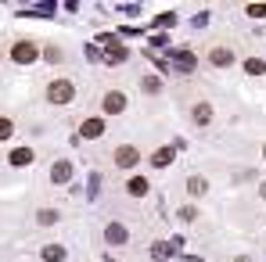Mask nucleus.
I'll return each instance as SVG.
<instances>
[{"label":"nucleus","instance_id":"f03ea898","mask_svg":"<svg viewBox=\"0 0 266 262\" xmlns=\"http://www.w3.org/2000/svg\"><path fill=\"white\" fill-rule=\"evenodd\" d=\"M11 58H15V61H22V65H29V61H36L40 54H36V43L18 40V43H15V50H11Z\"/></svg>","mask_w":266,"mask_h":262},{"label":"nucleus","instance_id":"dca6fc26","mask_svg":"<svg viewBox=\"0 0 266 262\" xmlns=\"http://www.w3.org/2000/svg\"><path fill=\"white\" fill-rule=\"evenodd\" d=\"M7 137H11V122L0 119V140H7Z\"/></svg>","mask_w":266,"mask_h":262},{"label":"nucleus","instance_id":"7ed1b4c3","mask_svg":"<svg viewBox=\"0 0 266 262\" xmlns=\"http://www.w3.org/2000/svg\"><path fill=\"white\" fill-rule=\"evenodd\" d=\"M101 108H105L108 115L126 112V94H119V90H108V94H105V101H101Z\"/></svg>","mask_w":266,"mask_h":262},{"label":"nucleus","instance_id":"6e6552de","mask_svg":"<svg viewBox=\"0 0 266 262\" xmlns=\"http://www.w3.org/2000/svg\"><path fill=\"white\" fill-rule=\"evenodd\" d=\"M43 259H47V262H61V259H65V248H61V245H47V248H43Z\"/></svg>","mask_w":266,"mask_h":262},{"label":"nucleus","instance_id":"2eb2a0df","mask_svg":"<svg viewBox=\"0 0 266 262\" xmlns=\"http://www.w3.org/2000/svg\"><path fill=\"white\" fill-rule=\"evenodd\" d=\"M195 119H198V122H209V104H198V112H195Z\"/></svg>","mask_w":266,"mask_h":262},{"label":"nucleus","instance_id":"39448f33","mask_svg":"<svg viewBox=\"0 0 266 262\" xmlns=\"http://www.w3.org/2000/svg\"><path fill=\"white\" fill-rule=\"evenodd\" d=\"M79 133H83L87 140H94V137H101V133H105V122H101V119H87Z\"/></svg>","mask_w":266,"mask_h":262},{"label":"nucleus","instance_id":"20e7f679","mask_svg":"<svg viewBox=\"0 0 266 262\" xmlns=\"http://www.w3.org/2000/svg\"><path fill=\"white\" fill-rule=\"evenodd\" d=\"M137 162H141V151H137V147H119L115 151V165L119 169H133Z\"/></svg>","mask_w":266,"mask_h":262},{"label":"nucleus","instance_id":"f8f14e48","mask_svg":"<svg viewBox=\"0 0 266 262\" xmlns=\"http://www.w3.org/2000/svg\"><path fill=\"white\" fill-rule=\"evenodd\" d=\"M205 187H209V183H205L201 176H191V180H187V191H191V194H205Z\"/></svg>","mask_w":266,"mask_h":262},{"label":"nucleus","instance_id":"423d86ee","mask_svg":"<svg viewBox=\"0 0 266 262\" xmlns=\"http://www.w3.org/2000/svg\"><path fill=\"white\" fill-rule=\"evenodd\" d=\"M36 223H40V227H54V223H58V212L54 209H40L36 212Z\"/></svg>","mask_w":266,"mask_h":262},{"label":"nucleus","instance_id":"ddd939ff","mask_svg":"<svg viewBox=\"0 0 266 262\" xmlns=\"http://www.w3.org/2000/svg\"><path fill=\"white\" fill-rule=\"evenodd\" d=\"M144 191H148V180H130V194H137V197H141Z\"/></svg>","mask_w":266,"mask_h":262},{"label":"nucleus","instance_id":"f3484780","mask_svg":"<svg viewBox=\"0 0 266 262\" xmlns=\"http://www.w3.org/2000/svg\"><path fill=\"white\" fill-rule=\"evenodd\" d=\"M263 197H266V183H263Z\"/></svg>","mask_w":266,"mask_h":262},{"label":"nucleus","instance_id":"9b49d317","mask_svg":"<svg viewBox=\"0 0 266 262\" xmlns=\"http://www.w3.org/2000/svg\"><path fill=\"white\" fill-rule=\"evenodd\" d=\"M231 61H234V54H231V50H223V47H216V50H213V65H231Z\"/></svg>","mask_w":266,"mask_h":262},{"label":"nucleus","instance_id":"4468645a","mask_svg":"<svg viewBox=\"0 0 266 262\" xmlns=\"http://www.w3.org/2000/svg\"><path fill=\"white\" fill-rule=\"evenodd\" d=\"M151 162H155V165H166V162H173V151H169V147H162V151H159V155H155Z\"/></svg>","mask_w":266,"mask_h":262},{"label":"nucleus","instance_id":"9d476101","mask_svg":"<svg viewBox=\"0 0 266 262\" xmlns=\"http://www.w3.org/2000/svg\"><path fill=\"white\" fill-rule=\"evenodd\" d=\"M29 162H33V151L29 147H18L15 155H11V165H29Z\"/></svg>","mask_w":266,"mask_h":262},{"label":"nucleus","instance_id":"0eeeda50","mask_svg":"<svg viewBox=\"0 0 266 262\" xmlns=\"http://www.w3.org/2000/svg\"><path fill=\"white\" fill-rule=\"evenodd\" d=\"M105 237H108V241H112V245H123V241H126V230H123V227H119V223H112V227H108V230H105Z\"/></svg>","mask_w":266,"mask_h":262},{"label":"nucleus","instance_id":"1a4fd4ad","mask_svg":"<svg viewBox=\"0 0 266 262\" xmlns=\"http://www.w3.org/2000/svg\"><path fill=\"white\" fill-rule=\"evenodd\" d=\"M51 176H54V183H65V180L72 176V165H69V162H58V169H54Z\"/></svg>","mask_w":266,"mask_h":262},{"label":"nucleus","instance_id":"f257e3e1","mask_svg":"<svg viewBox=\"0 0 266 262\" xmlns=\"http://www.w3.org/2000/svg\"><path fill=\"white\" fill-rule=\"evenodd\" d=\"M72 94H76V90H72L69 79H54V83L47 86V101H51V104H69Z\"/></svg>","mask_w":266,"mask_h":262}]
</instances>
